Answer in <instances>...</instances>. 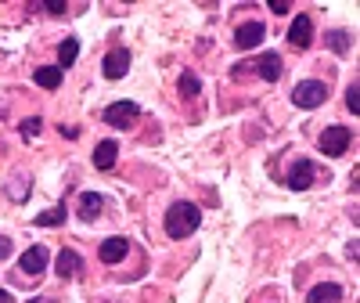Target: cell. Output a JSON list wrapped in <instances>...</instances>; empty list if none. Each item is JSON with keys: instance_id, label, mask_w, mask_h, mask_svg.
Here are the masks:
<instances>
[{"instance_id": "cell-18", "label": "cell", "mask_w": 360, "mask_h": 303, "mask_svg": "<svg viewBox=\"0 0 360 303\" xmlns=\"http://www.w3.org/2000/svg\"><path fill=\"white\" fill-rule=\"evenodd\" d=\"M37 83H40L44 90H58V87H62V69H51V66L37 69Z\"/></svg>"}, {"instance_id": "cell-12", "label": "cell", "mask_w": 360, "mask_h": 303, "mask_svg": "<svg viewBox=\"0 0 360 303\" xmlns=\"http://www.w3.org/2000/svg\"><path fill=\"white\" fill-rule=\"evenodd\" d=\"M127 253H130V242H127V238H119V235H115V238H105V242H101V249H98V256H101L105 264H119Z\"/></svg>"}, {"instance_id": "cell-21", "label": "cell", "mask_w": 360, "mask_h": 303, "mask_svg": "<svg viewBox=\"0 0 360 303\" xmlns=\"http://www.w3.org/2000/svg\"><path fill=\"white\" fill-rule=\"evenodd\" d=\"M40 127H44V119H37V116H29V119H22V127H18V130H22L25 137H37V134H40Z\"/></svg>"}, {"instance_id": "cell-13", "label": "cell", "mask_w": 360, "mask_h": 303, "mask_svg": "<svg viewBox=\"0 0 360 303\" xmlns=\"http://www.w3.org/2000/svg\"><path fill=\"white\" fill-rule=\"evenodd\" d=\"M44 267H47V249H44V246H33V249H25V253H22L18 271H25V275H40Z\"/></svg>"}, {"instance_id": "cell-3", "label": "cell", "mask_w": 360, "mask_h": 303, "mask_svg": "<svg viewBox=\"0 0 360 303\" xmlns=\"http://www.w3.org/2000/svg\"><path fill=\"white\" fill-rule=\"evenodd\" d=\"M324 98H328V87L321 80H303L292 90V105H299V109H317V105H324Z\"/></svg>"}, {"instance_id": "cell-27", "label": "cell", "mask_w": 360, "mask_h": 303, "mask_svg": "<svg viewBox=\"0 0 360 303\" xmlns=\"http://www.w3.org/2000/svg\"><path fill=\"white\" fill-rule=\"evenodd\" d=\"M0 303H15V299H11V292H4V289H0Z\"/></svg>"}, {"instance_id": "cell-5", "label": "cell", "mask_w": 360, "mask_h": 303, "mask_svg": "<svg viewBox=\"0 0 360 303\" xmlns=\"http://www.w3.org/2000/svg\"><path fill=\"white\" fill-rule=\"evenodd\" d=\"M321 152H324V156H332V159H339L342 156V152L349 148V130L346 127H328L324 134H321Z\"/></svg>"}, {"instance_id": "cell-28", "label": "cell", "mask_w": 360, "mask_h": 303, "mask_svg": "<svg viewBox=\"0 0 360 303\" xmlns=\"http://www.w3.org/2000/svg\"><path fill=\"white\" fill-rule=\"evenodd\" d=\"M29 303H51V299H29Z\"/></svg>"}, {"instance_id": "cell-23", "label": "cell", "mask_w": 360, "mask_h": 303, "mask_svg": "<svg viewBox=\"0 0 360 303\" xmlns=\"http://www.w3.org/2000/svg\"><path fill=\"white\" fill-rule=\"evenodd\" d=\"M47 11H51V15H65V0H51Z\"/></svg>"}, {"instance_id": "cell-4", "label": "cell", "mask_w": 360, "mask_h": 303, "mask_svg": "<svg viewBox=\"0 0 360 303\" xmlns=\"http://www.w3.org/2000/svg\"><path fill=\"white\" fill-rule=\"evenodd\" d=\"M137 116H141V109H137L134 101H115V105L105 109V123H108V127H119V130H127V127L137 123Z\"/></svg>"}, {"instance_id": "cell-10", "label": "cell", "mask_w": 360, "mask_h": 303, "mask_svg": "<svg viewBox=\"0 0 360 303\" xmlns=\"http://www.w3.org/2000/svg\"><path fill=\"white\" fill-rule=\"evenodd\" d=\"M79 271H83V256L76 249H62V253H58V260H54V275L58 278H72V275H79Z\"/></svg>"}, {"instance_id": "cell-11", "label": "cell", "mask_w": 360, "mask_h": 303, "mask_svg": "<svg viewBox=\"0 0 360 303\" xmlns=\"http://www.w3.org/2000/svg\"><path fill=\"white\" fill-rule=\"evenodd\" d=\"M101 209H105L101 192H79V221H98Z\"/></svg>"}, {"instance_id": "cell-15", "label": "cell", "mask_w": 360, "mask_h": 303, "mask_svg": "<svg viewBox=\"0 0 360 303\" xmlns=\"http://www.w3.org/2000/svg\"><path fill=\"white\" fill-rule=\"evenodd\" d=\"M115 159H119V144H115V141H101V144L94 148V166H98V170L115 166Z\"/></svg>"}, {"instance_id": "cell-16", "label": "cell", "mask_w": 360, "mask_h": 303, "mask_svg": "<svg viewBox=\"0 0 360 303\" xmlns=\"http://www.w3.org/2000/svg\"><path fill=\"white\" fill-rule=\"evenodd\" d=\"M76 58H79V40H62V44H58V62H62V69H69L72 62H76Z\"/></svg>"}, {"instance_id": "cell-2", "label": "cell", "mask_w": 360, "mask_h": 303, "mask_svg": "<svg viewBox=\"0 0 360 303\" xmlns=\"http://www.w3.org/2000/svg\"><path fill=\"white\" fill-rule=\"evenodd\" d=\"M242 73H256V76H263L266 83H274V80H281V54L266 51V54L252 58L249 66H234V76H242Z\"/></svg>"}, {"instance_id": "cell-19", "label": "cell", "mask_w": 360, "mask_h": 303, "mask_svg": "<svg viewBox=\"0 0 360 303\" xmlns=\"http://www.w3.org/2000/svg\"><path fill=\"white\" fill-rule=\"evenodd\" d=\"M198 90H202V83L195 73H180V98H198Z\"/></svg>"}, {"instance_id": "cell-8", "label": "cell", "mask_w": 360, "mask_h": 303, "mask_svg": "<svg viewBox=\"0 0 360 303\" xmlns=\"http://www.w3.org/2000/svg\"><path fill=\"white\" fill-rule=\"evenodd\" d=\"M310 40H314V18L310 15H295L292 29H288V44L292 47H310Z\"/></svg>"}, {"instance_id": "cell-1", "label": "cell", "mask_w": 360, "mask_h": 303, "mask_svg": "<svg viewBox=\"0 0 360 303\" xmlns=\"http://www.w3.org/2000/svg\"><path fill=\"white\" fill-rule=\"evenodd\" d=\"M198 224H202V209L195 202H173L166 209V235L169 238H188L198 231Z\"/></svg>"}, {"instance_id": "cell-6", "label": "cell", "mask_w": 360, "mask_h": 303, "mask_svg": "<svg viewBox=\"0 0 360 303\" xmlns=\"http://www.w3.org/2000/svg\"><path fill=\"white\" fill-rule=\"evenodd\" d=\"M101 73H105L108 80H123V76L130 73V51H127V47H112V51L105 54V62H101Z\"/></svg>"}, {"instance_id": "cell-24", "label": "cell", "mask_w": 360, "mask_h": 303, "mask_svg": "<svg viewBox=\"0 0 360 303\" xmlns=\"http://www.w3.org/2000/svg\"><path fill=\"white\" fill-rule=\"evenodd\" d=\"M8 253H11V238H8V235H0V260H4Z\"/></svg>"}, {"instance_id": "cell-17", "label": "cell", "mask_w": 360, "mask_h": 303, "mask_svg": "<svg viewBox=\"0 0 360 303\" xmlns=\"http://www.w3.org/2000/svg\"><path fill=\"white\" fill-rule=\"evenodd\" d=\"M65 214H69V209H65V202H58L54 209H44V214L37 217V224H40V228H58V224L65 221Z\"/></svg>"}, {"instance_id": "cell-22", "label": "cell", "mask_w": 360, "mask_h": 303, "mask_svg": "<svg viewBox=\"0 0 360 303\" xmlns=\"http://www.w3.org/2000/svg\"><path fill=\"white\" fill-rule=\"evenodd\" d=\"M346 109L360 112V90H356V83H349V90H346Z\"/></svg>"}, {"instance_id": "cell-26", "label": "cell", "mask_w": 360, "mask_h": 303, "mask_svg": "<svg viewBox=\"0 0 360 303\" xmlns=\"http://www.w3.org/2000/svg\"><path fill=\"white\" fill-rule=\"evenodd\" d=\"M62 134H65L69 141H76V137H79V130H76V127H62Z\"/></svg>"}, {"instance_id": "cell-20", "label": "cell", "mask_w": 360, "mask_h": 303, "mask_svg": "<svg viewBox=\"0 0 360 303\" xmlns=\"http://www.w3.org/2000/svg\"><path fill=\"white\" fill-rule=\"evenodd\" d=\"M324 40H328V47H332L335 54H346L349 51V33H342V29H332Z\"/></svg>"}, {"instance_id": "cell-7", "label": "cell", "mask_w": 360, "mask_h": 303, "mask_svg": "<svg viewBox=\"0 0 360 303\" xmlns=\"http://www.w3.org/2000/svg\"><path fill=\"white\" fill-rule=\"evenodd\" d=\"M314 177H317L314 163H310V159H299V163H292V170H288V188H292V192H307V188L314 185Z\"/></svg>"}, {"instance_id": "cell-25", "label": "cell", "mask_w": 360, "mask_h": 303, "mask_svg": "<svg viewBox=\"0 0 360 303\" xmlns=\"http://www.w3.org/2000/svg\"><path fill=\"white\" fill-rule=\"evenodd\" d=\"M270 11H274V15H285L288 4H285V0H270Z\"/></svg>"}, {"instance_id": "cell-9", "label": "cell", "mask_w": 360, "mask_h": 303, "mask_svg": "<svg viewBox=\"0 0 360 303\" xmlns=\"http://www.w3.org/2000/svg\"><path fill=\"white\" fill-rule=\"evenodd\" d=\"M263 37H266L263 22H245V25H238V33H234V44L242 47V51H249V47H259V44H263Z\"/></svg>"}, {"instance_id": "cell-14", "label": "cell", "mask_w": 360, "mask_h": 303, "mask_svg": "<svg viewBox=\"0 0 360 303\" xmlns=\"http://www.w3.org/2000/svg\"><path fill=\"white\" fill-rule=\"evenodd\" d=\"M307 299H310V303H339V299H342V285H339V282H321V285L310 289Z\"/></svg>"}]
</instances>
